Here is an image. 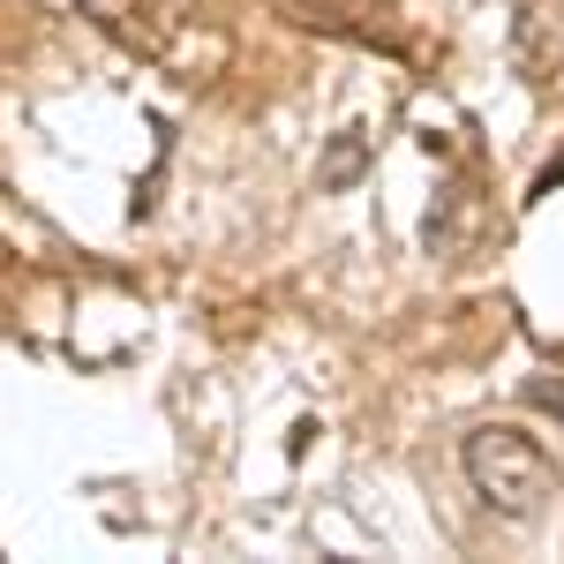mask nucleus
<instances>
[{
    "label": "nucleus",
    "instance_id": "nucleus-1",
    "mask_svg": "<svg viewBox=\"0 0 564 564\" xmlns=\"http://www.w3.org/2000/svg\"><path fill=\"white\" fill-rule=\"evenodd\" d=\"M459 467L475 481V497L489 512H505V520H534L542 505H550V489H557V467H550V452L520 430V422H489L459 444Z\"/></svg>",
    "mask_w": 564,
    "mask_h": 564
},
{
    "label": "nucleus",
    "instance_id": "nucleus-2",
    "mask_svg": "<svg viewBox=\"0 0 564 564\" xmlns=\"http://www.w3.org/2000/svg\"><path fill=\"white\" fill-rule=\"evenodd\" d=\"M512 53H520L534 90H564V0H527L520 31H512Z\"/></svg>",
    "mask_w": 564,
    "mask_h": 564
},
{
    "label": "nucleus",
    "instance_id": "nucleus-3",
    "mask_svg": "<svg viewBox=\"0 0 564 564\" xmlns=\"http://www.w3.org/2000/svg\"><path fill=\"white\" fill-rule=\"evenodd\" d=\"M534 399H542V406H557V414H564V377H557V384H550V377H534Z\"/></svg>",
    "mask_w": 564,
    "mask_h": 564
}]
</instances>
